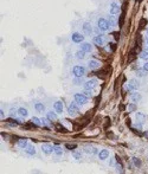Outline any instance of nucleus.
<instances>
[{
  "instance_id": "1",
  "label": "nucleus",
  "mask_w": 148,
  "mask_h": 174,
  "mask_svg": "<svg viewBox=\"0 0 148 174\" xmlns=\"http://www.w3.org/2000/svg\"><path fill=\"white\" fill-rule=\"evenodd\" d=\"M97 27L100 31L102 32H106L109 30V27H110V25H109V21L107 19H104V18H100V19L97 20Z\"/></svg>"
},
{
  "instance_id": "2",
  "label": "nucleus",
  "mask_w": 148,
  "mask_h": 174,
  "mask_svg": "<svg viewBox=\"0 0 148 174\" xmlns=\"http://www.w3.org/2000/svg\"><path fill=\"white\" fill-rule=\"evenodd\" d=\"M73 100H75V102L77 104H82V105L88 103V97L84 96L83 94H79V93H76L75 95H73Z\"/></svg>"
},
{
  "instance_id": "3",
  "label": "nucleus",
  "mask_w": 148,
  "mask_h": 174,
  "mask_svg": "<svg viewBox=\"0 0 148 174\" xmlns=\"http://www.w3.org/2000/svg\"><path fill=\"white\" fill-rule=\"evenodd\" d=\"M72 73L75 77H83L85 75V67L82 65H75L72 69Z\"/></svg>"
},
{
  "instance_id": "4",
  "label": "nucleus",
  "mask_w": 148,
  "mask_h": 174,
  "mask_svg": "<svg viewBox=\"0 0 148 174\" xmlns=\"http://www.w3.org/2000/svg\"><path fill=\"white\" fill-rule=\"evenodd\" d=\"M78 112H79V108H78V104L76 103V102L69 104V107H68V114L69 115L73 116V115H77Z\"/></svg>"
},
{
  "instance_id": "5",
  "label": "nucleus",
  "mask_w": 148,
  "mask_h": 174,
  "mask_svg": "<svg viewBox=\"0 0 148 174\" xmlns=\"http://www.w3.org/2000/svg\"><path fill=\"white\" fill-rule=\"evenodd\" d=\"M139 87H140L139 81H136V79H130V81L128 82V84L126 85V89L128 90V91H135L136 89H139Z\"/></svg>"
},
{
  "instance_id": "6",
  "label": "nucleus",
  "mask_w": 148,
  "mask_h": 174,
  "mask_svg": "<svg viewBox=\"0 0 148 174\" xmlns=\"http://www.w3.org/2000/svg\"><path fill=\"white\" fill-rule=\"evenodd\" d=\"M71 39H72L73 43H76V44H79V43H83L84 40V36L81 33H78V32H73L72 36H71Z\"/></svg>"
},
{
  "instance_id": "7",
  "label": "nucleus",
  "mask_w": 148,
  "mask_h": 174,
  "mask_svg": "<svg viewBox=\"0 0 148 174\" xmlns=\"http://www.w3.org/2000/svg\"><path fill=\"white\" fill-rule=\"evenodd\" d=\"M84 89H89V90H94L96 87H97V82L95 79H90V81H87L83 84Z\"/></svg>"
},
{
  "instance_id": "8",
  "label": "nucleus",
  "mask_w": 148,
  "mask_h": 174,
  "mask_svg": "<svg viewBox=\"0 0 148 174\" xmlns=\"http://www.w3.org/2000/svg\"><path fill=\"white\" fill-rule=\"evenodd\" d=\"M119 11H120V6H119V4H116V3H112V4H110V10H109V12H110V14H112V16L117 14Z\"/></svg>"
},
{
  "instance_id": "9",
  "label": "nucleus",
  "mask_w": 148,
  "mask_h": 174,
  "mask_svg": "<svg viewBox=\"0 0 148 174\" xmlns=\"http://www.w3.org/2000/svg\"><path fill=\"white\" fill-rule=\"evenodd\" d=\"M88 66H89V69H91V70H95V69H98V67L101 66V63L95 60V59H90L89 62H88Z\"/></svg>"
},
{
  "instance_id": "10",
  "label": "nucleus",
  "mask_w": 148,
  "mask_h": 174,
  "mask_svg": "<svg viewBox=\"0 0 148 174\" xmlns=\"http://www.w3.org/2000/svg\"><path fill=\"white\" fill-rule=\"evenodd\" d=\"M42 150H43V153L44 154H46V155H50L51 153L53 152V147L52 146H50V145H42Z\"/></svg>"
},
{
  "instance_id": "11",
  "label": "nucleus",
  "mask_w": 148,
  "mask_h": 174,
  "mask_svg": "<svg viewBox=\"0 0 148 174\" xmlns=\"http://www.w3.org/2000/svg\"><path fill=\"white\" fill-rule=\"evenodd\" d=\"M83 31L85 34H88V36H90V34L92 33V26L90 22H84L83 24Z\"/></svg>"
},
{
  "instance_id": "12",
  "label": "nucleus",
  "mask_w": 148,
  "mask_h": 174,
  "mask_svg": "<svg viewBox=\"0 0 148 174\" xmlns=\"http://www.w3.org/2000/svg\"><path fill=\"white\" fill-rule=\"evenodd\" d=\"M94 43H95L97 46H102L104 43V37L102 34H97L96 37H94Z\"/></svg>"
},
{
  "instance_id": "13",
  "label": "nucleus",
  "mask_w": 148,
  "mask_h": 174,
  "mask_svg": "<svg viewBox=\"0 0 148 174\" xmlns=\"http://www.w3.org/2000/svg\"><path fill=\"white\" fill-rule=\"evenodd\" d=\"M81 50H83L85 54H89V52L92 51V46L90 43H83V44L81 45Z\"/></svg>"
},
{
  "instance_id": "14",
  "label": "nucleus",
  "mask_w": 148,
  "mask_h": 174,
  "mask_svg": "<svg viewBox=\"0 0 148 174\" xmlns=\"http://www.w3.org/2000/svg\"><path fill=\"white\" fill-rule=\"evenodd\" d=\"M141 98H142L141 94L136 93V91H131V94H130V100H131L133 102H139Z\"/></svg>"
},
{
  "instance_id": "15",
  "label": "nucleus",
  "mask_w": 148,
  "mask_h": 174,
  "mask_svg": "<svg viewBox=\"0 0 148 174\" xmlns=\"http://www.w3.org/2000/svg\"><path fill=\"white\" fill-rule=\"evenodd\" d=\"M98 157H100V160H107L109 157V150H107V149H102V150H100V153H98Z\"/></svg>"
},
{
  "instance_id": "16",
  "label": "nucleus",
  "mask_w": 148,
  "mask_h": 174,
  "mask_svg": "<svg viewBox=\"0 0 148 174\" xmlns=\"http://www.w3.org/2000/svg\"><path fill=\"white\" fill-rule=\"evenodd\" d=\"M53 108H55V110H56L58 114H62V112H63V103H62L61 101L55 102V104H53Z\"/></svg>"
},
{
  "instance_id": "17",
  "label": "nucleus",
  "mask_w": 148,
  "mask_h": 174,
  "mask_svg": "<svg viewBox=\"0 0 148 174\" xmlns=\"http://www.w3.org/2000/svg\"><path fill=\"white\" fill-rule=\"evenodd\" d=\"M25 152L27 155H30V156H33V155H36V148H34V146H27L25 148Z\"/></svg>"
},
{
  "instance_id": "18",
  "label": "nucleus",
  "mask_w": 148,
  "mask_h": 174,
  "mask_svg": "<svg viewBox=\"0 0 148 174\" xmlns=\"http://www.w3.org/2000/svg\"><path fill=\"white\" fill-rule=\"evenodd\" d=\"M18 147H19V148H21V149H25L26 147L28 146L27 145V139H20L19 141H18Z\"/></svg>"
},
{
  "instance_id": "19",
  "label": "nucleus",
  "mask_w": 148,
  "mask_h": 174,
  "mask_svg": "<svg viewBox=\"0 0 148 174\" xmlns=\"http://www.w3.org/2000/svg\"><path fill=\"white\" fill-rule=\"evenodd\" d=\"M18 114H19L21 117H27V115H28L27 109H26V108H23V107L18 108Z\"/></svg>"
},
{
  "instance_id": "20",
  "label": "nucleus",
  "mask_w": 148,
  "mask_h": 174,
  "mask_svg": "<svg viewBox=\"0 0 148 174\" xmlns=\"http://www.w3.org/2000/svg\"><path fill=\"white\" fill-rule=\"evenodd\" d=\"M34 109H36L38 112H43L45 110V105L43 103H39V102H38V103L34 104Z\"/></svg>"
},
{
  "instance_id": "21",
  "label": "nucleus",
  "mask_w": 148,
  "mask_h": 174,
  "mask_svg": "<svg viewBox=\"0 0 148 174\" xmlns=\"http://www.w3.org/2000/svg\"><path fill=\"white\" fill-rule=\"evenodd\" d=\"M135 117H136L137 122H143V121L146 120V115L142 114V112H136V114H135Z\"/></svg>"
},
{
  "instance_id": "22",
  "label": "nucleus",
  "mask_w": 148,
  "mask_h": 174,
  "mask_svg": "<svg viewBox=\"0 0 148 174\" xmlns=\"http://www.w3.org/2000/svg\"><path fill=\"white\" fill-rule=\"evenodd\" d=\"M46 117H48L50 121H56L57 120L56 112H52V111H48V114H46Z\"/></svg>"
},
{
  "instance_id": "23",
  "label": "nucleus",
  "mask_w": 148,
  "mask_h": 174,
  "mask_svg": "<svg viewBox=\"0 0 148 174\" xmlns=\"http://www.w3.org/2000/svg\"><path fill=\"white\" fill-rule=\"evenodd\" d=\"M76 58L77 59H84L85 58V52H84L83 50H79V51H77V52H76Z\"/></svg>"
},
{
  "instance_id": "24",
  "label": "nucleus",
  "mask_w": 148,
  "mask_h": 174,
  "mask_svg": "<svg viewBox=\"0 0 148 174\" xmlns=\"http://www.w3.org/2000/svg\"><path fill=\"white\" fill-rule=\"evenodd\" d=\"M32 123H33V124H36L37 127H42V126H43L42 120H39V118H38V117H36V116H33V117H32Z\"/></svg>"
},
{
  "instance_id": "25",
  "label": "nucleus",
  "mask_w": 148,
  "mask_h": 174,
  "mask_svg": "<svg viewBox=\"0 0 148 174\" xmlns=\"http://www.w3.org/2000/svg\"><path fill=\"white\" fill-rule=\"evenodd\" d=\"M72 82H73V84L75 85H81V84L84 83V79H83V77H76Z\"/></svg>"
},
{
  "instance_id": "26",
  "label": "nucleus",
  "mask_w": 148,
  "mask_h": 174,
  "mask_svg": "<svg viewBox=\"0 0 148 174\" xmlns=\"http://www.w3.org/2000/svg\"><path fill=\"white\" fill-rule=\"evenodd\" d=\"M53 153L56 155H58V156H61V155L63 154V150H62V148L59 146H55L53 147Z\"/></svg>"
},
{
  "instance_id": "27",
  "label": "nucleus",
  "mask_w": 148,
  "mask_h": 174,
  "mask_svg": "<svg viewBox=\"0 0 148 174\" xmlns=\"http://www.w3.org/2000/svg\"><path fill=\"white\" fill-rule=\"evenodd\" d=\"M84 152H85V153H88V154H95V153H96V149L95 148H92V147H89V146H88V147H85V148H84Z\"/></svg>"
},
{
  "instance_id": "28",
  "label": "nucleus",
  "mask_w": 148,
  "mask_h": 174,
  "mask_svg": "<svg viewBox=\"0 0 148 174\" xmlns=\"http://www.w3.org/2000/svg\"><path fill=\"white\" fill-rule=\"evenodd\" d=\"M82 94H83L84 96H87L88 98H90V97H91V96H92V90H89V89H84V91H83V93H82Z\"/></svg>"
},
{
  "instance_id": "29",
  "label": "nucleus",
  "mask_w": 148,
  "mask_h": 174,
  "mask_svg": "<svg viewBox=\"0 0 148 174\" xmlns=\"http://www.w3.org/2000/svg\"><path fill=\"white\" fill-rule=\"evenodd\" d=\"M140 57H141V58L142 59H145V60H148V51H142V52H141V55H140Z\"/></svg>"
},
{
  "instance_id": "30",
  "label": "nucleus",
  "mask_w": 148,
  "mask_h": 174,
  "mask_svg": "<svg viewBox=\"0 0 148 174\" xmlns=\"http://www.w3.org/2000/svg\"><path fill=\"white\" fill-rule=\"evenodd\" d=\"M108 21H109V25H110V26H115V25H116V20H115V18L113 17V16L109 18Z\"/></svg>"
},
{
  "instance_id": "31",
  "label": "nucleus",
  "mask_w": 148,
  "mask_h": 174,
  "mask_svg": "<svg viewBox=\"0 0 148 174\" xmlns=\"http://www.w3.org/2000/svg\"><path fill=\"white\" fill-rule=\"evenodd\" d=\"M146 72H147V71L143 70V69H140V70H137V71H136L137 76H140V77H143V76L146 75Z\"/></svg>"
},
{
  "instance_id": "32",
  "label": "nucleus",
  "mask_w": 148,
  "mask_h": 174,
  "mask_svg": "<svg viewBox=\"0 0 148 174\" xmlns=\"http://www.w3.org/2000/svg\"><path fill=\"white\" fill-rule=\"evenodd\" d=\"M133 162H134V165L136 166V167H140V166H141V161H140V159H137V157H133Z\"/></svg>"
},
{
  "instance_id": "33",
  "label": "nucleus",
  "mask_w": 148,
  "mask_h": 174,
  "mask_svg": "<svg viewBox=\"0 0 148 174\" xmlns=\"http://www.w3.org/2000/svg\"><path fill=\"white\" fill-rule=\"evenodd\" d=\"M72 155H73V157H75V159H77V160H79V159L82 157V154L79 152H73Z\"/></svg>"
},
{
  "instance_id": "34",
  "label": "nucleus",
  "mask_w": 148,
  "mask_h": 174,
  "mask_svg": "<svg viewBox=\"0 0 148 174\" xmlns=\"http://www.w3.org/2000/svg\"><path fill=\"white\" fill-rule=\"evenodd\" d=\"M42 122H43V126H48V124H50V120H49L48 117H46V118L43 117L42 118Z\"/></svg>"
},
{
  "instance_id": "35",
  "label": "nucleus",
  "mask_w": 148,
  "mask_h": 174,
  "mask_svg": "<svg viewBox=\"0 0 148 174\" xmlns=\"http://www.w3.org/2000/svg\"><path fill=\"white\" fill-rule=\"evenodd\" d=\"M17 111H18V110H17ZM17 111L12 109V110H11V112H10V115H11V117H14V118H16V116H17Z\"/></svg>"
},
{
  "instance_id": "36",
  "label": "nucleus",
  "mask_w": 148,
  "mask_h": 174,
  "mask_svg": "<svg viewBox=\"0 0 148 174\" xmlns=\"http://www.w3.org/2000/svg\"><path fill=\"white\" fill-rule=\"evenodd\" d=\"M65 147H66L68 149H75L77 146H76V145H70V143H68V145H66Z\"/></svg>"
},
{
  "instance_id": "37",
  "label": "nucleus",
  "mask_w": 148,
  "mask_h": 174,
  "mask_svg": "<svg viewBox=\"0 0 148 174\" xmlns=\"http://www.w3.org/2000/svg\"><path fill=\"white\" fill-rule=\"evenodd\" d=\"M142 69H143V70H146V71H147V72H148V60H147V62L145 63V64H143Z\"/></svg>"
},
{
  "instance_id": "38",
  "label": "nucleus",
  "mask_w": 148,
  "mask_h": 174,
  "mask_svg": "<svg viewBox=\"0 0 148 174\" xmlns=\"http://www.w3.org/2000/svg\"><path fill=\"white\" fill-rule=\"evenodd\" d=\"M135 110V104H130L129 105V111H134Z\"/></svg>"
},
{
  "instance_id": "39",
  "label": "nucleus",
  "mask_w": 148,
  "mask_h": 174,
  "mask_svg": "<svg viewBox=\"0 0 148 174\" xmlns=\"http://www.w3.org/2000/svg\"><path fill=\"white\" fill-rule=\"evenodd\" d=\"M116 168H117V171L123 172V167H122V165H119V163H117V166H116Z\"/></svg>"
},
{
  "instance_id": "40",
  "label": "nucleus",
  "mask_w": 148,
  "mask_h": 174,
  "mask_svg": "<svg viewBox=\"0 0 148 174\" xmlns=\"http://www.w3.org/2000/svg\"><path fill=\"white\" fill-rule=\"evenodd\" d=\"M4 115H5V114H4V110L1 109L0 110V116H1V118H4Z\"/></svg>"
},
{
  "instance_id": "41",
  "label": "nucleus",
  "mask_w": 148,
  "mask_h": 174,
  "mask_svg": "<svg viewBox=\"0 0 148 174\" xmlns=\"http://www.w3.org/2000/svg\"><path fill=\"white\" fill-rule=\"evenodd\" d=\"M145 50H146V51H148V42H146V43H145Z\"/></svg>"
},
{
  "instance_id": "42",
  "label": "nucleus",
  "mask_w": 148,
  "mask_h": 174,
  "mask_svg": "<svg viewBox=\"0 0 148 174\" xmlns=\"http://www.w3.org/2000/svg\"><path fill=\"white\" fill-rule=\"evenodd\" d=\"M145 39H146V42H148V31L146 32V34H145Z\"/></svg>"
}]
</instances>
